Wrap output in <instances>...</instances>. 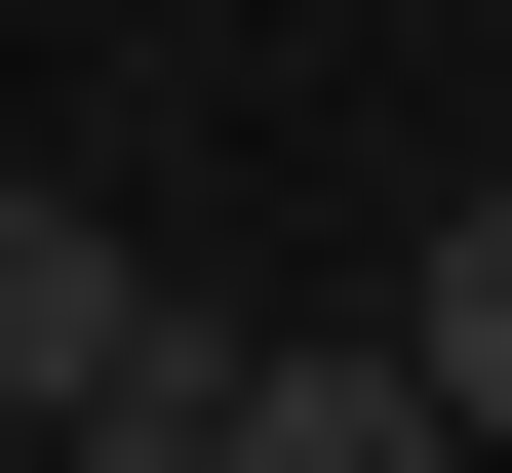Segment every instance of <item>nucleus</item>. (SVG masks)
I'll use <instances>...</instances> for the list:
<instances>
[{
	"instance_id": "1",
	"label": "nucleus",
	"mask_w": 512,
	"mask_h": 473,
	"mask_svg": "<svg viewBox=\"0 0 512 473\" xmlns=\"http://www.w3.org/2000/svg\"><path fill=\"white\" fill-rule=\"evenodd\" d=\"M0 434H79V473H119V434H197L158 237H119V198H40V158H0Z\"/></svg>"
},
{
	"instance_id": "2",
	"label": "nucleus",
	"mask_w": 512,
	"mask_h": 473,
	"mask_svg": "<svg viewBox=\"0 0 512 473\" xmlns=\"http://www.w3.org/2000/svg\"><path fill=\"white\" fill-rule=\"evenodd\" d=\"M197 434H237V473H434V355H394V316L355 355H197Z\"/></svg>"
},
{
	"instance_id": "3",
	"label": "nucleus",
	"mask_w": 512,
	"mask_h": 473,
	"mask_svg": "<svg viewBox=\"0 0 512 473\" xmlns=\"http://www.w3.org/2000/svg\"><path fill=\"white\" fill-rule=\"evenodd\" d=\"M394 355H434V434H512V198H473L434 276H394Z\"/></svg>"
}]
</instances>
